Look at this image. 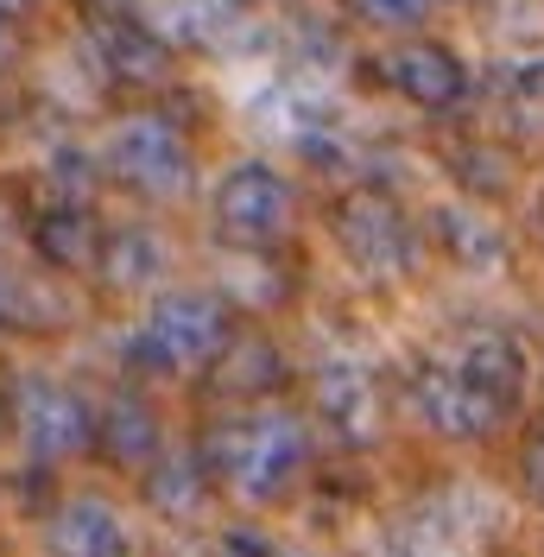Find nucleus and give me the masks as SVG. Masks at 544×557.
Listing matches in <instances>:
<instances>
[{
    "instance_id": "1",
    "label": "nucleus",
    "mask_w": 544,
    "mask_h": 557,
    "mask_svg": "<svg viewBox=\"0 0 544 557\" xmlns=\"http://www.w3.org/2000/svg\"><path fill=\"white\" fill-rule=\"evenodd\" d=\"M203 462H209V482L222 494H235L247 507H272L285 500L292 482L310 469V418L305 412H285V406H235L228 418H215L203 431Z\"/></svg>"
},
{
    "instance_id": "2",
    "label": "nucleus",
    "mask_w": 544,
    "mask_h": 557,
    "mask_svg": "<svg viewBox=\"0 0 544 557\" xmlns=\"http://www.w3.org/2000/svg\"><path fill=\"white\" fill-rule=\"evenodd\" d=\"M235 330V311L222 292H159L152 311L139 317L134 330V374L146 381H184V374H203L209 361L222 355Z\"/></svg>"
},
{
    "instance_id": "3",
    "label": "nucleus",
    "mask_w": 544,
    "mask_h": 557,
    "mask_svg": "<svg viewBox=\"0 0 544 557\" xmlns=\"http://www.w3.org/2000/svg\"><path fill=\"white\" fill-rule=\"evenodd\" d=\"M102 172L139 203H184L197 190V146L171 114H134L108 134Z\"/></svg>"
},
{
    "instance_id": "4",
    "label": "nucleus",
    "mask_w": 544,
    "mask_h": 557,
    "mask_svg": "<svg viewBox=\"0 0 544 557\" xmlns=\"http://www.w3.org/2000/svg\"><path fill=\"white\" fill-rule=\"evenodd\" d=\"M0 412H7L20 450L33 456V462H70V456L96 450V406L70 381H58V374H20V381H7Z\"/></svg>"
},
{
    "instance_id": "5",
    "label": "nucleus",
    "mask_w": 544,
    "mask_h": 557,
    "mask_svg": "<svg viewBox=\"0 0 544 557\" xmlns=\"http://www.w3.org/2000/svg\"><path fill=\"white\" fill-rule=\"evenodd\" d=\"M330 235H336L348 267H361V273H374V278H399L418 267V222L380 184H348L342 190L336 203H330Z\"/></svg>"
},
{
    "instance_id": "6",
    "label": "nucleus",
    "mask_w": 544,
    "mask_h": 557,
    "mask_svg": "<svg viewBox=\"0 0 544 557\" xmlns=\"http://www.w3.org/2000/svg\"><path fill=\"white\" fill-rule=\"evenodd\" d=\"M209 222L228 247H279L298 222V190H292L285 172H272L267 159H235L215 177Z\"/></svg>"
},
{
    "instance_id": "7",
    "label": "nucleus",
    "mask_w": 544,
    "mask_h": 557,
    "mask_svg": "<svg viewBox=\"0 0 544 557\" xmlns=\"http://www.w3.org/2000/svg\"><path fill=\"white\" fill-rule=\"evenodd\" d=\"M406 399H411V412H418V424H424L431 437H443V444H487V437L507 424V418L469 386V374H462L449 355H443V361L431 355V361L411 368Z\"/></svg>"
},
{
    "instance_id": "8",
    "label": "nucleus",
    "mask_w": 544,
    "mask_h": 557,
    "mask_svg": "<svg viewBox=\"0 0 544 557\" xmlns=\"http://www.w3.org/2000/svg\"><path fill=\"white\" fill-rule=\"evenodd\" d=\"M89 64H96V76L121 83V89H165L177 51L159 38V26H152L146 13L102 7V13L89 20Z\"/></svg>"
},
{
    "instance_id": "9",
    "label": "nucleus",
    "mask_w": 544,
    "mask_h": 557,
    "mask_svg": "<svg viewBox=\"0 0 544 557\" xmlns=\"http://www.w3.org/2000/svg\"><path fill=\"white\" fill-rule=\"evenodd\" d=\"M386 89H393L399 102L424 108V114H449V108L469 102V64H462V51H449L443 38L406 33L386 51Z\"/></svg>"
},
{
    "instance_id": "10",
    "label": "nucleus",
    "mask_w": 544,
    "mask_h": 557,
    "mask_svg": "<svg viewBox=\"0 0 544 557\" xmlns=\"http://www.w3.org/2000/svg\"><path fill=\"white\" fill-rule=\"evenodd\" d=\"M310 418L330 424L342 444H374L386 431V393L361 361H323L310 374Z\"/></svg>"
},
{
    "instance_id": "11",
    "label": "nucleus",
    "mask_w": 544,
    "mask_h": 557,
    "mask_svg": "<svg viewBox=\"0 0 544 557\" xmlns=\"http://www.w3.org/2000/svg\"><path fill=\"white\" fill-rule=\"evenodd\" d=\"M26 235H33L38 267H51L58 278H89L102 260V215L96 203H64V197H45L26 215Z\"/></svg>"
},
{
    "instance_id": "12",
    "label": "nucleus",
    "mask_w": 544,
    "mask_h": 557,
    "mask_svg": "<svg viewBox=\"0 0 544 557\" xmlns=\"http://www.w3.org/2000/svg\"><path fill=\"white\" fill-rule=\"evenodd\" d=\"M449 361L469 374V386H475L481 399L507 418V424L526 412V393H532V348L519 343L512 330H475V336L456 348Z\"/></svg>"
},
{
    "instance_id": "13",
    "label": "nucleus",
    "mask_w": 544,
    "mask_h": 557,
    "mask_svg": "<svg viewBox=\"0 0 544 557\" xmlns=\"http://www.w3.org/2000/svg\"><path fill=\"white\" fill-rule=\"evenodd\" d=\"M209 386L228 399V406H260V399H272L279 386L292 381V368H285V348L272 343L267 330H228V343H222V355L203 368Z\"/></svg>"
},
{
    "instance_id": "14",
    "label": "nucleus",
    "mask_w": 544,
    "mask_h": 557,
    "mask_svg": "<svg viewBox=\"0 0 544 557\" xmlns=\"http://www.w3.org/2000/svg\"><path fill=\"white\" fill-rule=\"evenodd\" d=\"M96 450L114 469H134V475L165 450V418H159V406L139 386H114L102 399V412H96Z\"/></svg>"
},
{
    "instance_id": "15",
    "label": "nucleus",
    "mask_w": 544,
    "mask_h": 557,
    "mask_svg": "<svg viewBox=\"0 0 544 557\" xmlns=\"http://www.w3.org/2000/svg\"><path fill=\"white\" fill-rule=\"evenodd\" d=\"M139 482H146V507L165 525H197L209 507V494H215L203 450H159L139 469Z\"/></svg>"
},
{
    "instance_id": "16",
    "label": "nucleus",
    "mask_w": 544,
    "mask_h": 557,
    "mask_svg": "<svg viewBox=\"0 0 544 557\" xmlns=\"http://www.w3.org/2000/svg\"><path fill=\"white\" fill-rule=\"evenodd\" d=\"M45 552L51 557H127L121 513L108 507L102 494H70L45 520Z\"/></svg>"
},
{
    "instance_id": "17",
    "label": "nucleus",
    "mask_w": 544,
    "mask_h": 557,
    "mask_svg": "<svg viewBox=\"0 0 544 557\" xmlns=\"http://www.w3.org/2000/svg\"><path fill=\"white\" fill-rule=\"evenodd\" d=\"M424 235L437 242V253L456 273H494V267H507V228L481 203H443Z\"/></svg>"
},
{
    "instance_id": "18",
    "label": "nucleus",
    "mask_w": 544,
    "mask_h": 557,
    "mask_svg": "<svg viewBox=\"0 0 544 557\" xmlns=\"http://www.w3.org/2000/svg\"><path fill=\"white\" fill-rule=\"evenodd\" d=\"M171 273V247L159 228H146V222H121V228H108L102 235V260H96V278H102L108 292H121V298H134V292H159V278Z\"/></svg>"
},
{
    "instance_id": "19",
    "label": "nucleus",
    "mask_w": 544,
    "mask_h": 557,
    "mask_svg": "<svg viewBox=\"0 0 544 557\" xmlns=\"http://www.w3.org/2000/svg\"><path fill=\"white\" fill-rule=\"evenodd\" d=\"M70 317V305L58 298V285L20 273L13 260H0V330H20V336H45Z\"/></svg>"
},
{
    "instance_id": "20",
    "label": "nucleus",
    "mask_w": 544,
    "mask_h": 557,
    "mask_svg": "<svg viewBox=\"0 0 544 557\" xmlns=\"http://www.w3.org/2000/svg\"><path fill=\"white\" fill-rule=\"evenodd\" d=\"M449 177L469 190V203H500L512 197V184H519V159L507 152V139H462V146H449Z\"/></svg>"
},
{
    "instance_id": "21",
    "label": "nucleus",
    "mask_w": 544,
    "mask_h": 557,
    "mask_svg": "<svg viewBox=\"0 0 544 557\" xmlns=\"http://www.w3.org/2000/svg\"><path fill=\"white\" fill-rule=\"evenodd\" d=\"M500 127L512 134H544V58H519L500 76Z\"/></svg>"
},
{
    "instance_id": "22",
    "label": "nucleus",
    "mask_w": 544,
    "mask_h": 557,
    "mask_svg": "<svg viewBox=\"0 0 544 557\" xmlns=\"http://www.w3.org/2000/svg\"><path fill=\"white\" fill-rule=\"evenodd\" d=\"M348 7H355L368 26H380V33H399V38L437 13V0H348Z\"/></svg>"
},
{
    "instance_id": "23",
    "label": "nucleus",
    "mask_w": 544,
    "mask_h": 557,
    "mask_svg": "<svg viewBox=\"0 0 544 557\" xmlns=\"http://www.w3.org/2000/svg\"><path fill=\"white\" fill-rule=\"evenodd\" d=\"M519 487H526V500L544 513V431H532L519 444Z\"/></svg>"
},
{
    "instance_id": "24",
    "label": "nucleus",
    "mask_w": 544,
    "mask_h": 557,
    "mask_svg": "<svg viewBox=\"0 0 544 557\" xmlns=\"http://www.w3.org/2000/svg\"><path fill=\"white\" fill-rule=\"evenodd\" d=\"M20 70H26V33L20 20H0V89H13Z\"/></svg>"
},
{
    "instance_id": "25",
    "label": "nucleus",
    "mask_w": 544,
    "mask_h": 557,
    "mask_svg": "<svg viewBox=\"0 0 544 557\" xmlns=\"http://www.w3.org/2000/svg\"><path fill=\"white\" fill-rule=\"evenodd\" d=\"M38 0H0V20H26Z\"/></svg>"
}]
</instances>
